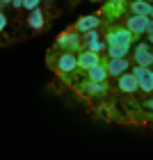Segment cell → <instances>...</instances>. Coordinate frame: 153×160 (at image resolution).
I'll use <instances>...</instances> for the list:
<instances>
[{
  "label": "cell",
  "instance_id": "6da1fadb",
  "mask_svg": "<svg viewBox=\"0 0 153 160\" xmlns=\"http://www.w3.org/2000/svg\"><path fill=\"white\" fill-rule=\"evenodd\" d=\"M133 57H135V64L153 67V46H151V41H137L135 48H133Z\"/></svg>",
  "mask_w": 153,
  "mask_h": 160
},
{
  "label": "cell",
  "instance_id": "5b68a950",
  "mask_svg": "<svg viewBox=\"0 0 153 160\" xmlns=\"http://www.w3.org/2000/svg\"><path fill=\"white\" fill-rule=\"evenodd\" d=\"M149 21H151V16H146V14H130V18L126 21V28L135 37H140V34L149 32Z\"/></svg>",
  "mask_w": 153,
  "mask_h": 160
},
{
  "label": "cell",
  "instance_id": "8fae6325",
  "mask_svg": "<svg viewBox=\"0 0 153 160\" xmlns=\"http://www.w3.org/2000/svg\"><path fill=\"white\" fill-rule=\"evenodd\" d=\"M98 25H101V18H98V16H94V14L80 16V18H78V23H76V28H78V32H80V34H82V32H89V30H96Z\"/></svg>",
  "mask_w": 153,
  "mask_h": 160
},
{
  "label": "cell",
  "instance_id": "30bf717a",
  "mask_svg": "<svg viewBox=\"0 0 153 160\" xmlns=\"http://www.w3.org/2000/svg\"><path fill=\"white\" fill-rule=\"evenodd\" d=\"M78 62H80V69L87 71V69H91V67H96V64H101V53L85 48V50H80V53H78Z\"/></svg>",
  "mask_w": 153,
  "mask_h": 160
},
{
  "label": "cell",
  "instance_id": "7c38bea8",
  "mask_svg": "<svg viewBox=\"0 0 153 160\" xmlns=\"http://www.w3.org/2000/svg\"><path fill=\"white\" fill-rule=\"evenodd\" d=\"M27 25H30L32 30H41V28L46 25V16H43L41 7H34V9H30V14H27Z\"/></svg>",
  "mask_w": 153,
  "mask_h": 160
},
{
  "label": "cell",
  "instance_id": "44dd1931",
  "mask_svg": "<svg viewBox=\"0 0 153 160\" xmlns=\"http://www.w3.org/2000/svg\"><path fill=\"white\" fill-rule=\"evenodd\" d=\"M151 32H153V18L149 21V32H146V34H151Z\"/></svg>",
  "mask_w": 153,
  "mask_h": 160
},
{
  "label": "cell",
  "instance_id": "cb8c5ba5",
  "mask_svg": "<svg viewBox=\"0 0 153 160\" xmlns=\"http://www.w3.org/2000/svg\"><path fill=\"white\" fill-rule=\"evenodd\" d=\"M2 2H5V5H12V0H2Z\"/></svg>",
  "mask_w": 153,
  "mask_h": 160
},
{
  "label": "cell",
  "instance_id": "ac0fdd59",
  "mask_svg": "<svg viewBox=\"0 0 153 160\" xmlns=\"http://www.w3.org/2000/svg\"><path fill=\"white\" fill-rule=\"evenodd\" d=\"M5 28H7V16H5L2 12H0V32H2Z\"/></svg>",
  "mask_w": 153,
  "mask_h": 160
},
{
  "label": "cell",
  "instance_id": "7402d4cb",
  "mask_svg": "<svg viewBox=\"0 0 153 160\" xmlns=\"http://www.w3.org/2000/svg\"><path fill=\"white\" fill-rule=\"evenodd\" d=\"M149 41H151V46H153V32H151V34H149Z\"/></svg>",
  "mask_w": 153,
  "mask_h": 160
},
{
  "label": "cell",
  "instance_id": "7a4b0ae2",
  "mask_svg": "<svg viewBox=\"0 0 153 160\" xmlns=\"http://www.w3.org/2000/svg\"><path fill=\"white\" fill-rule=\"evenodd\" d=\"M55 69L60 71V73H73L76 69H80V62H78L76 50H64V53L57 57Z\"/></svg>",
  "mask_w": 153,
  "mask_h": 160
},
{
  "label": "cell",
  "instance_id": "484cf974",
  "mask_svg": "<svg viewBox=\"0 0 153 160\" xmlns=\"http://www.w3.org/2000/svg\"><path fill=\"white\" fill-rule=\"evenodd\" d=\"M149 2H153V0H149Z\"/></svg>",
  "mask_w": 153,
  "mask_h": 160
},
{
  "label": "cell",
  "instance_id": "9a60e30c",
  "mask_svg": "<svg viewBox=\"0 0 153 160\" xmlns=\"http://www.w3.org/2000/svg\"><path fill=\"white\" fill-rule=\"evenodd\" d=\"M128 9L133 12V14H151V2L149 0H133V2L128 5Z\"/></svg>",
  "mask_w": 153,
  "mask_h": 160
},
{
  "label": "cell",
  "instance_id": "4fadbf2b",
  "mask_svg": "<svg viewBox=\"0 0 153 160\" xmlns=\"http://www.w3.org/2000/svg\"><path fill=\"white\" fill-rule=\"evenodd\" d=\"M123 9H126L123 0H110V2L103 7V12H105V16H107V18H116V16H121Z\"/></svg>",
  "mask_w": 153,
  "mask_h": 160
},
{
  "label": "cell",
  "instance_id": "9c48e42d",
  "mask_svg": "<svg viewBox=\"0 0 153 160\" xmlns=\"http://www.w3.org/2000/svg\"><path fill=\"white\" fill-rule=\"evenodd\" d=\"M105 67H107V73L112 78H119L121 73L130 71V62H128V57H107Z\"/></svg>",
  "mask_w": 153,
  "mask_h": 160
},
{
  "label": "cell",
  "instance_id": "52a82bcc",
  "mask_svg": "<svg viewBox=\"0 0 153 160\" xmlns=\"http://www.w3.org/2000/svg\"><path fill=\"white\" fill-rule=\"evenodd\" d=\"M80 92H82L85 96L96 98V96H103V94L107 92V85H105V80H91V78H87V80H82V85H80Z\"/></svg>",
  "mask_w": 153,
  "mask_h": 160
},
{
  "label": "cell",
  "instance_id": "ffe728a7",
  "mask_svg": "<svg viewBox=\"0 0 153 160\" xmlns=\"http://www.w3.org/2000/svg\"><path fill=\"white\" fill-rule=\"evenodd\" d=\"M12 5L16 7V9H21V7H23V0H12Z\"/></svg>",
  "mask_w": 153,
  "mask_h": 160
},
{
  "label": "cell",
  "instance_id": "277c9868",
  "mask_svg": "<svg viewBox=\"0 0 153 160\" xmlns=\"http://www.w3.org/2000/svg\"><path fill=\"white\" fill-rule=\"evenodd\" d=\"M133 73L140 80V89L151 94L153 92V67H142V64H135L133 67Z\"/></svg>",
  "mask_w": 153,
  "mask_h": 160
},
{
  "label": "cell",
  "instance_id": "3957f363",
  "mask_svg": "<svg viewBox=\"0 0 153 160\" xmlns=\"http://www.w3.org/2000/svg\"><path fill=\"white\" fill-rule=\"evenodd\" d=\"M133 39H135V34L128 28H112L105 37L107 43H119V46H130V48H133Z\"/></svg>",
  "mask_w": 153,
  "mask_h": 160
},
{
  "label": "cell",
  "instance_id": "4316f807",
  "mask_svg": "<svg viewBox=\"0 0 153 160\" xmlns=\"http://www.w3.org/2000/svg\"><path fill=\"white\" fill-rule=\"evenodd\" d=\"M94 2H96V0H94Z\"/></svg>",
  "mask_w": 153,
  "mask_h": 160
},
{
  "label": "cell",
  "instance_id": "e0dca14e",
  "mask_svg": "<svg viewBox=\"0 0 153 160\" xmlns=\"http://www.w3.org/2000/svg\"><path fill=\"white\" fill-rule=\"evenodd\" d=\"M39 5H41V0H23V9H34Z\"/></svg>",
  "mask_w": 153,
  "mask_h": 160
},
{
  "label": "cell",
  "instance_id": "603a6c76",
  "mask_svg": "<svg viewBox=\"0 0 153 160\" xmlns=\"http://www.w3.org/2000/svg\"><path fill=\"white\" fill-rule=\"evenodd\" d=\"M149 16H151V18H153V2H151V14H149Z\"/></svg>",
  "mask_w": 153,
  "mask_h": 160
},
{
  "label": "cell",
  "instance_id": "d6986e66",
  "mask_svg": "<svg viewBox=\"0 0 153 160\" xmlns=\"http://www.w3.org/2000/svg\"><path fill=\"white\" fill-rule=\"evenodd\" d=\"M144 108H146L149 112H153V98H149V101H144Z\"/></svg>",
  "mask_w": 153,
  "mask_h": 160
},
{
  "label": "cell",
  "instance_id": "2e32d148",
  "mask_svg": "<svg viewBox=\"0 0 153 160\" xmlns=\"http://www.w3.org/2000/svg\"><path fill=\"white\" fill-rule=\"evenodd\" d=\"M130 46H119V43H107V57H128Z\"/></svg>",
  "mask_w": 153,
  "mask_h": 160
},
{
  "label": "cell",
  "instance_id": "5bb4252c",
  "mask_svg": "<svg viewBox=\"0 0 153 160\" xmlns=\"http://www.w3.org/2000/svg\"><path fill=\"white\" fill-rule=\"evenodd\" d=\"M107 67H105V62H101L96 64V67H91V69H87V78H91V80H107Z\"/></svg>",
  "mask_w": 153,
  "mask_h": 160
},
{
  "label": "cell",
  "instance_id": "d4e9b609",
  "mask_svg": "<svg viewBox=\"0 0 153 160\" xmlns=\"http://www.w3.org/2000/svg\"><path fill=\"white\" fill-rule=\"evenodd\" d=\"M0 5H5V2H2V0H0Z\"/></svg>",
  "mask_w": 153,
  "mask_h": 160
},
{
  "label": "cell",
  "instance_id": "ba28073f",
  "mask_svg": "<svg viewBox=\"0 0 153 160\" xmlns=\"http://www.w3.org/2000/svg\"><path fill=\"white\" fill-rule=\"evenodd\" d=\"M116 87H119L123 94H135L140 89V80H137V76L133 71H126V73H121L116 78Z\"/></svg>",
  "mask_w": 153,
  "mask_h": 160
},
{
  "label": "cell",
  "instance_id": "8992f818",
  "mask_svg": "<svg viewBox=\"0 0 153 160\" xmlns=\"http://www.w3.org/2000/svg\"><path fill=\"white\" fill-rule=\"evenodd\" d=\"M55 43L62 50H80L82 48V37H80V32H62Z\"/></svg>",
  "mask_w": 153,
  "mask_h": 160
}]
</instances>
